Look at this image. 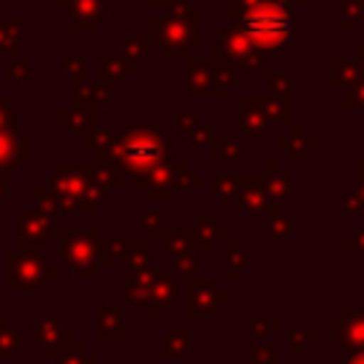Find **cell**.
<instances>
[{
  "instance_id": "cell-2",
  "label": "cell",
  "mask_w": 364,
  "mask_h": 364,
  "mask_svg": "<svg viewBox=\"0 0 364 364\" xmlns=\"http://www.w3.org/2000/svg\"><path fill=\"white\" fill-rule=\"evenodd\" d=\"M128 156L134 162H151L156 156V142H131L128 145Z\"/></svg>"
},
{
  "instance_id": "cell-1",
  "label": "cell",
  "mask_w": 364,
  "mask_h": 364,
  "mask_svg": "<svg viewBox=\"0 0 364 364\" xmlns=\"http://www.w3.org/2000/svg\"><path fill=\"white\" fill-rule=\"evenodd\" d=\"M245 34L259 43H279L290 34V17L273 6H256L245 14Z\"/></svg>"
},
{
  "instance_id": "cell-3",
  "label": "cell",
  "mask_w": 364,
  "mask_h": 364,
  "mask_svg": "<svg viewBox=\"0 0 364 364\" xmlns=\"http://www.w3.org/2000/svg\"><path fill=\"white\" fill-rule=\"evenodd\" d=\"M353 364H364V358H358V361H353Z\"/></svg>"
}]
</instances>
